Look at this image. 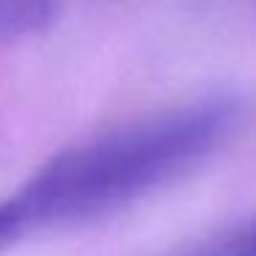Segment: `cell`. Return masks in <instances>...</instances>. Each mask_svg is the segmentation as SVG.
Segmentation results:
<instances>
[{
    "label": "cell",
    "mask_w": 256,
    "mask_h": 256,
    "mask_svg": "<svg viewBox=\"0 0 256 256\" xmlns=\"http://www.w3.org/2000/svg\"><path fill=\"white\" fill-rule=\"evenodd\" d=\"M237 124L240 102L206 100L69 146L0 201V248L144 198L220 149Z\"/></svg>",
    "instance_id": "1"
},
{
    "label": "cell",
    "mask_w": 256,
    "mask_h": 256,
    "mask_svg": "<svg viewBox=\"0 0 256 256\" xmlns=\"http://www.w3.org/2000/svg\"><path fill=\"white\" fill-rule=\"evenodd\" d=\"M52 12V0H0V42L42 28Z\"/></svg>",
    "instance_id": "2"
},
{
    "label": "cell",
    "mask_w": 256,
    "mask_h": 256,
    "mask_svg": "<svg viewBox=\"0 0 256 256\" xmlns=\"http://www.w3.org/2000/svg\"><path fill=\"white\" fill-rule=\"evenodd\" d=\"M184 256H256V218L228 228L226 234L206 240Z\"/></svg>",
    "instance_id": "3"
}]
</instances>
